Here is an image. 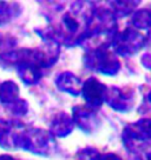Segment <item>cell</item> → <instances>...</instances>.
I'll return each instance as SVG.
<instances>
[{
    "label": "cell",
    "instance_id": "obj_2",
    "mask_svg": "<svg viewBox=\"0 0 151 160\" xmlns=\"http://www.w3.org/2000/svg\"><path fill=\"white\" fill-rule=\"evenodd\" d=\"M149 99H150V100H151V93H150V95H149Z\"/></svg>",
    "mask_w": 151,
    "mask_h": 160
},
{
    "label": "cell",
    "instance_id": "obj_1",
    "mask_svg": "<svg viewBox=\"0 0 151 160\" xmlns=\"http://www.w3.org/2000/svg\"><path fill=\"white\" fill-rule=\"evenodd\" d=\"M137 20H138V26L139 27L145 28V27L151 26V11H142L137 17Z\"/></svg>",
    "mask_w": 151,
    "mask_h": 160
}]
</instances>
